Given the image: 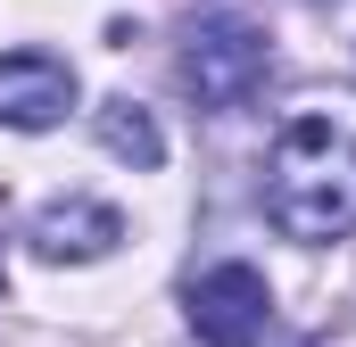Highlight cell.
<instances>
[{
    "label": "cell",
    "instance_id": "7",
    "mask_svg": "<svg viewBox=\"0 0 356 347\" xmlns=\"http://www.w3.org/2000/svg\"><path fill=\"white\" fill-rule=\"evenodd\" d=\"M307 8H332V0H307Z\"/></svg>",
    "mask_w": 356,
    "mask_h": 347
},
{
    "label": "cell",
    "instance_id": "3",
    "mask_svg": "<svg viewBox=\"0 0 356 347\" xmlns=\"http://www.w3.org/2000/svg\"><path fill=\"white\" fill-rule=\"evenodd\" d=\"M273 323V289L257 264H216L191 281V331L199 347H257Z\"/></svg>",
    "mask_w": 356,
    "mask_h": 347
},
{
    "label": "cell",
    "instance_id": "4",
    "mask_svg": "<svg viewBox=\"0 0 356 347\" xmlns=\"http://www.w3.org/2000/svg\"><path fill=\"white\" fill-rule=\"evenodd\" d=\"M75 108V67L58 50H0V124L8 133H50Z\"/></svg>",
    "mask_w": 356,
    "mask_h": 347
},
{
    "label": "cell",
    "instance_id": "6",
    "mask_svg": "<svg viewBox=\"0 0 356 347\" xmlns=\"http://www.w3.org/2000/svg\"><path fill=\"white\" fill-rule=\"evenodd\" d=\"M99 149L124 158L133 174L166 166V133H158V116H149L141 99H99Z\"/></svg>",
    "mask_w": 356,
    "mask_h": 347
},
{
    "label": "cell",
    "instance_id": "1",
    "mask_svg": "<svg viewBox=\"0 0 356 347\" xmlns=\"http://www.w3.org/2000/svg\"><path fill=\"white\" fill-rule=\"evenodd\" d=\"M266 215L290 240H348L356 232V124L290 116L266 158Z\"/></svg>",
    "mask_w": 356,
    "mask_h": 347
},
{
    "label": "cell",
    "instance_id": "5",
    "mask_svg": "<svg viewBox=\"0 0 356 347\" xmlns=\"http://www.w3.org/2000/svg\"><path fill=\"white\" fill-rule=\"evenodd\" d=\"M25 240H33L42 264H99L116 240H124V215H116L108 198H50Z\"/></svg>",
    "mask_w": 356,
    "mask_h": 347
},
{
    "label": "cell",
    "instance_id": "2",
    "mask_svg": "<svg viewBox=\"0 0 356 347\" xmlns=\"http://www.w3.org/2000/svg\"><path fill=\"white\" fill-rule=\"evenodd\" d=\"M266 67H273L266 33L241 25V17H199L182 33V91L199 108H249L266 91Z\"/></svg>",
    "mask_w": 356,
    "mask_h": 347
}]
</instances>
